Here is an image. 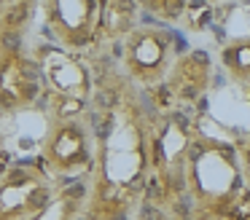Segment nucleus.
<instances>
[{
	"instance_id": "nucleus-1",
	"label": "nucleus",
	"mask_w": 250,
	"mask_h": 220,
	"mask_svg": "<svg viewBox=\"0 0 250 220\" xmlns=\"http://www.w3.org/2000/svg\"><path fill=\"white\" fill-rule=\"evenodd\" d=\"M153 121L126 86H119L94 121L97 153L89 175L86 220H126L151 180Z\"/></svg>"
},
{
	"instance_id": "nucleus-2",
	"label": "nucleus",
	"mask_w": 250,
	"mask_h": 220,
	"mask_svg": "<svg viewBox=\"0 0 250 220\" xmlns=\"http://www.w3.org/2000/svg\"><path fill=\"white\" fill-rule=\"evenodd\" d=\"M245 191L237 148L196 132L186 159V204L191 220H229Z\"/></svg>"
},
{
	"instance_id": "nucleus-3",
	"label": "nucleus",
	"mask_w": 250,
	"mask_h": 220,
	"mask_svg": "<svg viewBox=\"0 0 250 220\" xmlns=\"http://www.w3.org/2000/svg\"><path fill=\"white\" fill-rule=\"evenodd\" d=\"M97 129L83 116H49L41 137V166L57 182L92 175Z\"/></svg>"
},
{
	"instance_id": "nucleus-4",
	"label": "nucleus",
	"mask_w": 250,
	"mask_h": 220,
	"mask_svg": "<svg viewBox=\"0 0 250 220\" xmlns=\"http://www.w3.org/2000/svg\"><path fill=\"white\" fill-rule=\"evenodd\" d=\"M178 40L164 27L143 24L121 43V70L124 78L143 89H156L167 80L175 59L180 57Z\"/></svg>"
},
{
	"instance_id": "nucleus-5",
	"label": "nucleus",
	"mask_w": 250,
	"mask_h": 220,
	"mask_svg": "<svg viewBox=\"0 0 250 220\" xmlns=\"http://www.w3.org/2000/svg\"><path fill=\"white\" fill-rule=\"evenodd\" d=\"M0 180V220H35L62 193V185L41 164H8Z\"/></svg>"
},
{
	"instance_id": "nucleus-6",
	"label": "nucleus",
	"mask_w": 250,
	"mask_h": 220,
	"mask_svg": "<svg viewBox=\"0 0 250 220\" xmlns=\"http://www.w3.org/2000/svg\"><path fill=\"white\" fill-rule=\"evenodd\" d=\"M41 14L57 46L65 51H83L97 43V0H46L41 3Z\"/></svg>"
},
{
	"instance_id": "nucleus-7",
	"label": "nucleus",
	"mask_w": 250,
	"mask_h": 220,
	"mask_svg": "<svg viewBox=\"0 0 250 220\" xmlns=\"http://www.w3.org/2000/svg\"><path fill=\"white\" fill-rule=\"evenodd\" d=\"M35 62H38L41 80H43V97L76 102H86L92 97V70L73 51H65L62 46H41L35 54Z\"/></svg>"
},
{
	"instance_id": "nucleus-8",
	"label": "nucleus",
	"mask_w": 250,
	"mask_h": 220,
	"mask_svg": "<svg viewBox=\"0 0 250 220\" xmlns=\"http://www.w3.org/2000/svg\"><path fill=\"white\" fill-rule=\"evenodd\" d=\"M3 113H19L33 107L43 97V80L35 59H24L19 51L8 48L3 54Z\"/></svg>"
},
{
	"instance_id": "nucleus-9",
	"label": "nucleus",
	"mask_w": 250,
	"mask_h": 220,
	"mask_svg": "<svg viewBox=\"0 0 250 220\" xmlns=\"http://www.w3.org/2000/svg\"><path fill=\"white\" fill-rule=\"evenodd\" d=\"M212 80V62L205 51H186L175 59L164 89L172 105H196L207 94Z\"/></svg>"
},
{
	"instance_id": "nucleus-10",
	"label": "nucleus",
	"mask_w": 250,
	"mask_h": 220,
	"mask_svg": "<svg viewBox=\"0 0 250 220\" xmlns=\"http://www.w3.org/2000/svg\"><path fill=\"white\" fill-rule=\"evenodd\" d=\"M137 8L140 3H126V0H105L100 3V27L97 43L94 46H110V43H124L129 32H135Z\"/></svg>"
},
{
	"instance_id": "nucleus-11",
	"label": "nucleus",
	"mask_w": 250,
	"mask_h": 220,
	"mask_svg": "<svg viewBox=\"0 0 250 220\" xmlns=\"http://www.w3.org/2000/svg\"><path fill=\"white\" fill-rule=\"evenodd\" d=\"M218 62L231 78V83L250 89V35H239L226 40L221 46Z\"/></svg>"
},
{
	"instance_id": "nucleus-12",
	"label": "nucleus",
	"mask_w": 250,
	"mask_h": 220,
	"mask_svg": "<svg viewBox=\"0 0 250 220\" xmlns=\"http://www.w3.org/2000/svg\"><path fill=\"white\" fill-rule=\"evenodd\" d=\"M35 3L27 0H8V3L0 5V27H3V35L6 38H17L19 32H24V27L33 19Z\"/></svg>"
},
{
	"instance_id": "nucleus-13",
	"label": "nucleus",
	"mask_w": 250,
	"mask_h": 220,
	"mask_svg": "<svg viewBox=\"0 0 250 220\" xmlns=\"http://www.w3.org/2000/svg\"><path fill=\"white\" fill-rule=\"evenodd\" d=\"M186 5L188 3H183V0H146V3H140V8H146L151 16L164 21H183Z\"/></svg>"
},
{
	"instance_id": "nucleus-14",
	"label": "nucleus",
	"mask_w": 250,
	"mask_h": 220,
	"mask_svg": "<svg viewBox=\"0 0 250 220\" xmlns=\"http://www.w3.org/2000/svg\"><path fill=\"white\" fill-rule=\"evenodd\" d=\"M210 16H212V3L196 0V3L186 5V14H183V21H180V24L188 32H202L207 27V21H210Z\"/></svg>"
},
{
	"instance_id": "nucleus-15",
	"label": "nucleus",
	"mask_w": 250,
	"mask_h": 220,
	"mask_svg": "<svg viewBox=\"0 0 250 220\" xmlns=\"http://www.w3.org/2000/svg\"><path fill=\"white\" fill-rule=\"evenodd\" d=\"M234 148H237V159H239V169H242V177H245V188L250 191V134H245L242 140H237Z\"/></svg>"
},
{
	"instance_id": "nucleus-16",
	"label": "nucleus",
	"mask_w": 250,
	"mask_h": 220,
	"mask_svg": "<svg viewBox=\"0 0 250 220\" xmlns=\"http://www.w3.org/2000/svg\"><path fill=\"white\" fill-rule=\"evenodd\" d=\"M153 220H172V218H153Z\"/></svg>"
}]
</instances>
